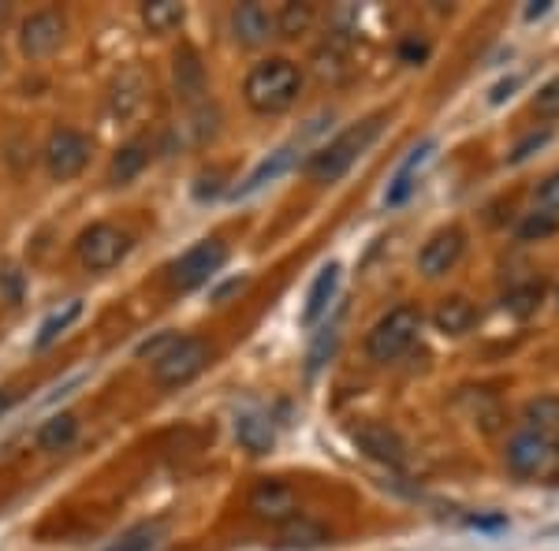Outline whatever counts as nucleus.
Masks as SVG:
<instances>
[{"mask_svg": "<svg viewBox=\"0 0 559 551\" xmlns=\"http://www.w3.org/2000/svg\"><path fill=\"white\" fill-rule=\"evenodd\" d=\"M556 451L552 444L545 440V432H519L515 440L508 444V466H511V474L515 477H537V474H545V466H548V458H552Z\"/></svg>", "mask_w": 559, "mask_h": 551, "instance_id": "obj_12", "label": "nucleus"}, {"mask_svg": "<svg viewBox=\"0 0 559 551\" xmlns=\"http://www.w3.org/2000/svg\"><path fill=\"white\" fill-rule=\"evenodd\" d=\"M4 20H8V8H4V4H0V23H4Z\"/></svg>", "mask_w": 559, "mask_h": 551, "instance_id": "obj_40", "label": "nucleus"}, {"mask_svg": "<svg viewBox=\"0 0 559 551\" xmlns=\"http://www.w3.org/2000/svg\"><path fill=\"white\" fill-rule=\"evenodd\" d=\"M12 403H15V395H12V392H0V418H4V414L12 410Z\"/></svg>", "mask_w": 559, "mask_h": 551, "instance_id": "obj_39", "label": "nucleus"}, {"mask_svg": "<svg viewBox=\"0 0 559 551\" xmlns=\"http://www.w3.org/2000/svg\"><path fill=\"white\" fill-rule=\"evenodd\" d=\"M556 302H559V287H556Z\"/></svg>", "mask_w": 559, "mask_h": 551, "instance_id": "obj_43", "label": "nucleus"}, {"mask_svg": "<svg viewBox=\"0 0 559 551\" xmlns=\"http://www.w3.org/2000/svg\"><path fill=\"white\" fill-rule=\"evenodd\" d=\"M537 205H540V213L559 209V171H552V176H545L537 183Z\"/></svg>", "mask_w": 559, "mask_h": 551, "instance_id": "obj_34", "label": "nucleus"}, {"mask_svg": "<svg viewBox=\"0 0 559 551\" xmlns=\"http://www.w3.org/2000/svg\"><path fill=\"white\" fill-rule=\"evenodd\" d=\"M231 34H236L239 45L254 49V45H265L276 34V20L261 4H239L231 12Z\"/></svg>", "mask_w": 559, "mask_h": 551, "instance_id": "obj_13", "label": "nucleus"}, {"mask_svg": "<svg viewBox=\"0 0 559 551\" xmlns=\"http://www.w3.org/2000/svg\"><path fill=\"white\" fill-rule=\"evenodd\" d=\"M548 142V131H540V134H530L526 142H519L515 153H511V160H522V157H530V149H537V146H545Z\"/></svg>", "mask_w": 559, "mask_h": 551, "instance_id": "obj_37", "label": "nucleus"}, {"mask_svg": "<svg viewBox=\"0 0 559 551\" xmlns=\"http://www.w3.org/2000/svg\"><path fill=\"white\" fill-rule=\"evenodd\" d=\"M213 361V343L202 336H179L173 347L153 361V381L160 387H183Z\"/></svg>", "mask_w": 559, "mask_h": 551, "instance_id": "obj_4", "label": "nucleus"}, {"mask_svg": "<svg viewBox=\"0 0 559 551\" xmlns=\"http://www.w3.org/2000/svg\"><path fill=\"white\" fill-rule=\"evenodd\" d=\"M64 38H68V20L60 12H52V8L34 12L31 20H23V26H20V49L26 60L52 57V52L64 45Z\"/></svg>", "mask_w": 559, "mask_h": 551, "instance_id": "obj_8", "label": "nucleus"}, {"mask_svg": "<svg viewBox=\"0 0 559 551\" xmlns=\"http://www.w3.org/2000/svg\"><path fill=\"white\" fill-rule=\"evenodd\" d=\"M429 149H432V142H426V146H418L407 157V165H403L400 171H395V179H392V187H388V194H384V205H403L407 197L414 194V171H418L421 160L429 157Z\"/></svg>", "mask_w": 559, "mask_h": 551, "instance_id": "obj_23", "label": "nucleus"}, {"mask_svg": "<svg viewBox=\"0 0 559 551\" xmlns=\"http://www.w3.org/2000/svg\"><path fill=\"white\" fill-rule=\"evenodd\" d=\"M179 336H173V332H160V336H153V339H146L139 347V358H150V361H157L160 355H165L168 347H173Z\"/></svg>", "mask_w": 559, "mask_h": 551, "instance_id": "obj_36", "label": "nucleus"}, {"mask_svg": "<svg viewBox=\"0 0 559 551\" xmlns=\"http://www.w3.org/2000/svg\"><path fill=\"white\" fill-rule=\"evenodd\" d=\"M224 261H228V242L216 239V235L213 239H202L168 265V284H173L176 291H194V287L210 284V279L221 273Z\"/></svg>", "mask_w": 559, "mask_h": 551, "instance_id": "obj_5", "label": "nucleus"}, {"mask_svg": "<svg viewBox=\"0 0 559 551\" xmlns=\"http://www.w3.org/2000/svg\"><path fill=\"white\" fill-rule=\"evenodd\" d=\"M75 250H79V261H83L90 273H108V268H116L131 254V235L123 228H116V224H105V220L90 224V228L79 235Z\"/></svg>", "mask_w": 559, "mask_h": 551, "instance_id": "obj_6", "label": "nucleus"}, {"mask_svg": "<svg viewBox=\"0 0 559 551\" xmlns=\"http://www.w3.org/2000/svg\"><path fill=\"white\" fill-rule=\"evenodd\" d=\"M292 160H295V149L292 146H284V149H276L269 160H261V165L250 171V179L242 183V194H250V191H258V187H265L269 179H276V176H284L287 168H292Z\"/></svg>", "mask_w": 559, "mask_h": 551, "instance_id": "obj_27", "label": "nucleus"}, {"mask_svg": "<svg viewBox=\"0 0 559 551\" xmlns=\"http://www.w3.org/2000/svg\"><path fill=\"white\" fill-rule=\"evenodd\" d=\"M302 94V71L287 57H269L250 68L247 83H242V97L258 116H280L287 112Z\"/></svg>", "mask_w": 559, "mask_h": 551, "instance_id": "obj_1", "label": "nucleus"}, {"mask_svg": "<svg viewBox=\"0 0 559 551\" xmlns=\"http://www.w3.org/2000/svg\"><path fill=\"white\" fill-rule=\"evenodd\" d=\"M90 165V139L75 128H57L45 142V168L57 183L83 176V168Z\"/></svg>", "mask_w": 559, "mask_h": 551, "instance_id": "obj_7", "label": "nucleus"}, {"mask_svg": "<svg viewBox=\"0 0 559 551\" xmlns=\"http://www.w3.org/2000/svg\"><path fill=\"white\" fill-rule=\"evenodd\" d=\"M540 302H545V284H540V279H526V284L511 287V291L503 295V310L519 321L534 318V313L540 310Z\"/></svg>", "mask_w": 559, "mask_h": 551, "instance_id": "obj_21", "label": "nucleus"}, {"mask_svg": "<svg viewBox=\"0 0 559 551\" xmlns=\"http://www.w3.org/2000/svg\"><path fill=\"white\" fill-rule=\"evenodd\" d=\"M350 440H355V447L362 451L366 458H373V463L381 466H403L407 463V444H403V436L392 429V424L384 421H362L350 429Z\"/></svg>", "mask_w": 559, "mask_h": 551, "instance_id": "obj_10", "label": "nucleus"}, {"mask_svg": "<svg viewBox=\"0 0 559 551\" xmlns=\"http://www.w3.org/2000/svg\"><path fill=\"white\" fill-rule=\"evenodd\" d=\"M552 451H556V455H559V440H556V447H552Z\"/></svg>", "mask_w": 559, "mask_h": 551, "instance_id": "obj_42", "label": "nucleus"}, {"mask_svg": "<svg viewBox=\"0 0 559 551\" xmlns=\"http://www.w3.org/2000/svg\"><path fill=\"white\" fill-rule=\"evenodd\" d=\"M173 83L183 101H198V97L205 94V68H202V57H198L191 45H183V49L173 57Z\"/></svg>", "mask_w": 559, "mask_h": 551, "instance_id": "obj_16", "label": "nucleus"}, {"mask_svg": "<svg viewBox=\"0 0 559 551\" xmlns=\"http://www.w3.org/2000/svg\"><path fill=\"white\" fill-rule=\"evenodd\" d=\"M534 116L537 120H559V75L556 79H548L545 86L534 94Z\"/></svg>", "mask_w": 559, "mask_h": 551, "instance_id": "obj_31", "label": "nucleus"}, {"mask_svg": "<svg viewBox=\"0 0 559 551\" xmlns=\"http://www.w3.org/2000/svg\"><path fill=\"white\" fill-rule=\"evenodd\" d=\"M313 71H318L321 83H340L350 71V49L344 38H329L313 57Z\"/></svg>", "mask_w": 559, "mask_h": 551, "instance_id": "obj_19", "label": "nucleus"}, {"mask_svg": "<svg viewBox=\"0 0 559 551\" xmlns=\"http://www.w3.org/2000/svg\"><path fill=\"white\" fill-rule=\"evenodd\" d=\"M236 440L250 451V455H265V451L273 447V424H269L265 418L247 414V418L236 421Z\"/></svg>", "mask_w": 559, "mask_h": 551, "instance_id": "obj_26", "label": "nucleus"}, {"mask_svg": "<svg viewBox=\"0 0 559 551\" xmlns=\"http://www.w3.org/2000/svg\"><path fill=\"white\" fill-rule=\"evenodd\" d=\"M426 57H429V41L426 38H414V34H411V38L400 41V60H403V64H421Z\"/></svg>", "mask_w": 559, "mask_h": 551, "instance_id": "obj_35", "label": "nucleus"}, {"mask_svg": "<svg viewBox=\"0 0 559 551\" xmlns=\"http://www.w3.org/2000/svg\"><path fill=\"white\" fill-rule=\"evenodd\" d=\"M336 287H340V265L332 261V265H324L318 279H313L310 295H306V310H302V321L306 324H318L324 313H329L332 298H336Z\"/></svg>", "mask_w": 559, "mask_h": 551, "instance_id": "obj_17", "label": "nucleus"}, {"mask_svg": "<svg viewBox=\"0 0 559 551\" xmlns=\"http://www.w3.org/2000/svg\"><path fill=\"white\" fill-rule=\"evenodd\" d=\"M75 436H79V418H75V414H57V418H49L41 424L38 436H34V444H38V451L57 455V451L75 444Z\"/></svg>", "mask_w": 559, "mask_h": 551, "instance_id": "obj_20", "label": "nucleus"}, {"mask_svg": "<svg viewBox=\"0 0 559 551\" xmlns=\"http://www.w3.org/2000/svg\"><path fill=\"white\" fill-rule=\"evenodd\" d=\"M0 295H4L8 306L23 302V273L15 265H4V273H0Z\"/></svg>", "mask_w": 559, "mask_h": 551, "instance_id": "obj_33", "label": "nucleus"}, {"mask_svg": "<svg viewBox=\"0 0 559 551\" xmlns=\"http://www.w3.org/2000/svg\"><path fill=\"white\" fill-rule=\"evenodd\" d=\"M183 4H176V0H150V4H142V23H146L150 34L176 31L183 23Z\"/></svg>", "mask_w": 559, "mask_h": 551, "instance_id": "obj_25", "label": "nucleus"}, {"mask_svg": "<svg viewBox=\"0 0 559 551\" xmlns=\"http://www.w3.org/2000/svg\"><path fill=\"white\" fill-rule=\"evenodd\" d=\"M477 321V310L466 295H448L444 302L432 310V324H437L440 336H466Z\"/></svg>", "mask_w": 559, "mask_h": 551, "instance_id": "obj_15", "label": "nucleus"}, {"mask_svg": "<svg viewBox=\"0 0 559 551\" xmlns=\"http://www.w3.org/2000/svg\"><path fill=\"white\" fill-rule=\"evenodd\" d=\"M146 165H150V146L142 139H134V142H128V146L116 149L112 165H108V183H116V187L131 183V179L142 176V168Z\"/></svg>", "mask_w": 559, "mask_h": 551, "instance_id": "obj_18", "label": "nucleus"}, {"mask_svg": "<svg viewBox=\"0 0 559 551\" xmlns=\"http://www.w3.org/2000/svg\"><path fill=\"white\" fill-rule=\"evenodd\" d=\"M79 318H83V302L79 298H71V302L64 306V310H57V313H49V318L41 321V328H38V339H34V347L38 350H45L49 343H57L64 332L75 324Z\"/></svg>", "mask_w": 559, "mask_h": 551, "instance_id": "obj_24", "label": "nucleus"}, {"mask_svg": "<svg viewBox=\"0 0 559 551\" xmlns=\"http://www.w3.org/2000/svg\"><path fill=\"white\" fill-rule=\"evenodd\" d=\"M250 514L261 522H273V526H284L299 514V495L284 481H261L250 492Z\"/></svg>", "mask_w": 559, "mask_h": 551, "instance_id": "obj_11", "label": "nucleus"}, {"mask_svg": "<svg viewBox=\"0 0 559 551\" xmlns=\"http://www.w3.org/2000/svg\"><path fill=\"white\" fill-rule=\"evenodd\" d=\"M526 421L534 424V432H545L559 424V399L556 395H540V399L526 403Z\"/></svg>", "mask_w": 559, "mask_h": 551, "instance_id": "obj_29", "label": "nucleus"}, {"mask_svg": "<svg viewBox=\"0 0 559 551\" xmlns=\"http://www.w3.org/2000/svg\"><path fill=\"white\" fill-rule=\"evenodd\" d=\"M329 540H332L329 529H324L321 522L306 518V514H295L292 522L276 526V548H284V551H313V548H324Z\"/></svg>", "mask_w": 559, "mask_h": 551, "instance_id": "obj_14", "label": "nucleus"}, {"mask_svg": "<svg viewBox=\"0 0 559 551\" xmlns=\"http://www.w3.org/2000/svg\"><path fill=\"white\" fill-rule=\"evenodd\" d=\"M463 250H466V231L459 228V224H448V228L432 231L426 239V247L418 250V273L429 279L452 273L459 265V257H463Z\"/></svg>", "mask_w": 559, "mask_h": 551, "instance_id": "obj_9", "label": "nucleus"}, {"mask_svg": "<svg viewBox=\"0 0 559 551\" xmlns=\"http://www.w3.org/2000/svg\"><path fill=\"white\" fill-rule=\"evenodd\" d=\"M239 287H242V279H228V284H224V287H216L213 302H224V298H228V295H236Z\"/></svg>", "mask_w": 559, "mask_h": 551, "instance_id": "obj_38", "label": "nucleus"}, {"mask_svg": "<svg viewBox=\"0 0 559 551\" xmlns=\"http://www.w3.org/2000/svg\"><path fill=\"white\" fill-rule=\"evenodd\" d=\"M273 20H276V34H280V38L292 41V38H302V34L310 31L313 20H318V8H313V4H299V0H295V4L280 8Z\"/></svg>", "mask_w": 559, "mask_h": 551, "instance_id": "obj_22", "label": "nucleus"}, {"mask_svg": "<svg viewBox=\"0 0 559 551\" xmlns=\"http://www.w3.org/2000/svg\"><path fill=\"white\" fill-rule=\"evenodd\" d=\"M559 231V216L556 213H530L526 220L519 224V242H540L548 235Z\"/></svg>", "mask_w": 559, "mask_h": 551, "instance_id": "obj_28", "label": "nucleus"}, {"mask_svg": "<svg viewBox=\"0 0 559 551\" xmlns=\"http://www.w3.org/2000/svg\"><path fill=\"white\" fill-rule=\"evenodd\" d=\"M381 131H384V112L369 116L362 123H350L347 131H340L329 146H321L306 160V176H310L313 183H336V179H344L347 171L355 168V160L381 139Z\"/></svg>", "mask_w": 559, "mask_h": 551, "instance_id": "obj_2", "label": "nucleus"}, {"mask_svg": "<svg viewBox=\"0 0 559 551\" xmlns=\"http://www.w3.org/2000/svg\"><path fill=\"white\" fill-rule=\"evenodd\" d=\"M0 71H4V49H0Z\"/></svg>", "mask_w": 559, "mask_h": 551, "instance_id": "obj_41", "label": "nucleus"}, {"mask_svg": "<svg viewBox=\"0 0 559 551\" xmlns=\"http://www.w3.org/2000/svg\"><path fill=\"white\" fill-rule=\"evenodd\" d=\"M421 332V310L418 306H395V310H388L381 321L369 328L366 336V355L373 361H388L403 358L407 350L414 347V339H418Z\"/></svg>", "mask_w": 559, "mask_h": 551, "instance_id": "obj_3", "label": "nucleus"}, {"mask_svg": "<svg viewBox=\"0 0 559 551\" xmlns=\"http://www.w3.org/2000/svg\"><path fill=\"white\" fill-rule=\"evenodd\" d=\"M142 101V79L139 75H123L112 89V108L120 116H131Z\"/></svg>", "mask_w": 559, "mask_h": 551, "instance_id": "obj_30", "label": "nucleus"}, {"mask_svg": "<svg viewBox=\"0 0 559 551\" xmlns=\"http://www.w3.org/2000/svg\"><path fill=\"white\" fill-rule=\"evenodd\" d=\"M157 537H160V526H139V529L123 532L120 544L112 551H153L157 548Z\"/></svg>", "mask_w": 559, "mask_h": 551, "instance_id": "obj_32", "label": "nucleus"}]
</instances>
